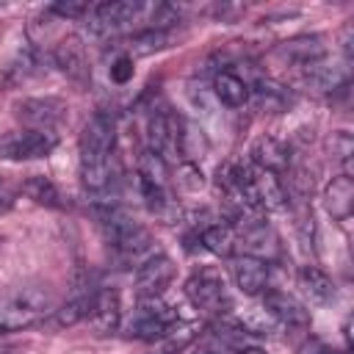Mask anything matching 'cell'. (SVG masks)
Returning <instances> with one entry per match:
<instances>
[{
  "mask_svg": "<svg viewBox=\"0 0 354 354\" xmlns=\"http://www.w3.org/2000/svg\"><path fill=\"white\" fill-rule=\"evenodd\" d=\"M116 119L108 111H97L80 133V180L88 191H102L113 174Z\"/></svg>",
  "mask_w": 354,
  "mask_h": 354,
  "instance_id": "1",
  "label": "cell"
},
{
  "mask_svg": "<svg viewBox=\"0 0 354 354\" xmlns=\"http://www.w3.org/2000/svg\"><path fill=\"white\" fill-rule=\"evenodd\" d=\"M53 313V293L47 285H22L0 299V335L28 329Z\"/></svg>",
  "mask_w": 354,
  "mask_h": 354,
  "instance_id": "2",
  "label": "cell"
},
{
  "mask_svg": "<svg viewBox=\"0 0 354 354\" xmlns=\"http://www.w3.org/2000/svg\"><path fill=\"white\" fill-rule=\"evenodd\" d=\"M100 227H102V235L105 241L124 257V260H147L152 254V238L149 232L122 207H102L100 213Z\"/></svg>",
  "mask_w": 354,
  "mask_h": 354,
  "instance_id": "3",
  "label": "cell"
},
{
  "mask_svg": "<svg viewBox=\"0 0 354 354\" xmlns=\"http://www.w3.org/2000/svg\"><path fill=\"white\" fill-rule=\"evenodd\" d=\"M185 296L191 299V304L202 313H213V315H224L232 301L224 285V277L216 268H199L188 277L185 282Z\"/></svg>",
  "mask_w": 354,
  "mask_h": 354,
  "instance_id": "4",
  "label": "cell"
},
{
  "mask_svg": "<svg viewBox=\"0 0 354 354\" xmlns=\"http://www.w3.org/2000/svg\"><path fill=\"white\" fill-rule=\"evenodd\" d=\"M174 321H180V318H177V310H174L169 301H163L160 296H144V299L138 301V310L133 313V318H130V324H127V335L136 337V340L152 343V340H158Z\"/></svg>",
  "mask_w": 354,
  "mask_h": 354,
  "instance_id": "5",
  "label": "cell"
},
{
  "mask_svg": "<svg viewBox=\"0 0 354 354\" xmlns=\"http://www.w3.org/2000/svg\"><path fill=\"white\" fill-rule=\"evenodd\" d=\"M149 6L136 3V0H113V3H100L97 8H91V22H88V33L97 39H108L116 36L119 30H124L127 25H133L141 14H147Z\"/></svg>",
  "mask_w": 354,
  "mask_h": 354,
  "instance_id": "6",
  "label": "cell"
},
{
  "mask_svg": "<svg viewBox=\"0 0 354 354\" xmlns=\"http://www.w3.org/2000/svg\"><path fill=\"white\" fill-rule=\"evenodd\" d=\"M58 147V136L53 130H25L0 141V158L6 160H39L47 158Z\"/></svg>",
  "mask_w": 354,
  "mask_h": 354,
  "instance_id": "7",
  "label": "cell"
},
{
  "mask_svg": "<svg viewBox=\"0 0 354 354\" xmlns=\"http://www.w3.org/2000/svg\"><path fill=\"white\" fill-rule=\"evenodd\" d=\"M17 119L28 130H53L66 119V102L58 97H30L17 105Z\"/></svg>",
  "mask_w": 354,
  "mask_h": 354,
  "instance_id": "8",
  "label": "cell"
},
{
  "mask_svg": "<svg viewBox=\"0 0 354 354\" xmlns=\"http://www.w3.org/2000/svg\"><path fill=\"white\" fill-rule=\"evenodd\" d=\"M174 274H177V266L169 254H160V252L149 254L136 271V293L141 299L144 296H160L171 285Z\"/></svg>",
  "mask_w": 354,
  "mask_h": 354,
  "instance_id": "9",
  "label": "cell"
},
{
  "mask_svg": "<svg viewBox=\"0 0 354 354\" xmlns=\"http://www.w3.org/2000/svg\"><path fill=\"white\" fill-rule=\"evenodd\" d=\"M249 163L260 171H271V174H282L290 166V149L285 141H279L277 136H260L254 138V144L249 147Z\"/></svg>",
  "mask_w": 354,
  "mask_h": 354,
  "instance_id": "10",
  "label": "cell"
},
{
  "mask_svg": "<svg viewBox=\"0 0 354 354\" xmlns=\"http://www.w3.org/2000/svg\"><path fill=\"white\" fill-rule=\"evenodd\" d=\"M177 122H180V116H174L169 108H152L147 116L149 149H155L160 155L177 152Z\"/></svg>",
  "mask_w": 354,
  "mask_h": 354,
  "instance_id": "11",
  "label": "cell"
},
{
  "mask_svg": "<svg viewBox=\"0 0 354 354\" xmlns=\"http://www.w3.org/2000/svg\"><path fill=\"white\" fill-rule=\"evenodd\" d=\"M232 277L241 293L260 296L268 288V263L254 254H238L232 260Z\"/></svg>",
  "mask_w": 354,
  "mask_h": 354,
  "instance_id": "12",
  "label": "cell"
},
{
  "mask_svg": "<svg viewBox=\"0 0 354 354\" xmlns=\"http://www.w3.org/2000/svg\"><path fill=\"white\" fill-rule=\"evenodd\" d=\"M53 61L55 66L75 83H86L88 80V61H86V50H83V41L77 36H66L55 53H53Z\"/></svg>",
  "mask_w": 354,
  "mask_h": 354,
  "instance_id": "13",
  "label": "cell"
},
{
  "mask_svg": "<svg viewBox=\"0 0 354 354\" xmlns=\"http://www.w3.org/2000/svg\"><path fill=\"white\" fill-rule=\"evenodd\" d=\"M263 310L282 326H307L310 324L304 304L296 301L290 293H282V290H268L263 299Z\"/></svg>",
  "mask_w": 354,
  "mask_h": 354,
  "instance_id": "14",
  "label": "cell"
},
{
  "mask_svg": "<svg viewBox=\"0 0 354 354\" xmlns=\"http://www.w3.org/2000/svg\"><path fill=\"white\" fill-rule=\"evenodd\" d=\"M88 324L100 335H111V332L119 329V324H122V299H119L116 290H111V288L97 290V299H94Z\"/></svg>",
  "mask_w": 354,
  "mask_h": 354,
  "instance_id": "15",
  "label": "cell"
},
{
  "mask_svg": "<svg viewBox=\"0 0 354 354\" xmlns=\"http://www.w3.org/2000/svg\"><path fill=\"white\" fill-rule=\"evenodd\" d=\"M249 100H252L254 108L263 111V113H282V111H288V105L293 102L290 91H288L282 83L271 80V77H257L254 86H249Z\"/></svg>",
  "mask_w": 354,
  "mask_h": 354,
  "instance_id": "16",
  "label": "cell"
},
{
  "mask_svg": "<svg viewBox=\"0 0 354 354\" xmlns=\"http://www.w3.org/2000/svg\"><path fill=\"white\" fill-rule=\"evenodd\" d=\"M277 55L285 58V64H290L296 69H304V66L324 58V44H321L318 36H299V39H290V41L279 44Z\"/></svg>",
  "mask_w": 354,
  "mask_h": 354,
  "instance_id": "17",
  "label": "cell"
},
{
  "mask_svg": "<svg viewBox=\"0 0 354 354\" xmlns=\"http://www.w3.org/2000/svg\"><path fill=\"white\" fill-rule=\"evenodd\" d=\"M199 337V324L194 321H174L158 340H152L149 354H183Z\"/></svg>",
  "mask_w": 354,
  "mask_h": 354,
  "instance_id": "18",
  "label": "cell"
},
{
  "mask_svg": "<svg viewBox=\"0 0 354 354\" xmlns=\"http://www.w3.org/2000/svg\"><path fill=\"white\" fill-rule=\"evenodd\" d=\"M324 205L329 210L332 218L343 221L348 218L351 213V205H354V183H351V174H337L329 180L326 191H324Z\"/></svg>",
  "mask_w": 354,
  "mask_h": 354,
  "instance_id": "19",
  "label": "cell"
},
{
  "mask_svg": "<svg viewBox=\"0 0 354 354\" xmlns=\"http://www.w3.org/2000/svg\"><path fill=\"white\" fill-rule=\"evenodd\" d=\"M299 288L310 299V304H318V307H324V304H329L335 299V282L318 266H304L299 271Z\"/></svg>",
  "mask_w": 354,
  "mask_h": 354,
  "instance_id": "20",
  "label": "cell"
},
{
  "mask_svg": "<svg viewBox=\"0 0 354 354\" xmlns=\"http://www.w3.org/2000/svg\"><path fill=\"white\" fill-rule=\"evenodd\" d=\"M213 94L227 108H243L249 102V83L243 77H238L235 72L221 69L213 77Z\"/></svg>",
  "mask_w": 354,
  "mask_h": 354,
  "instance_id": "21",
  "label": "cell"
},
{
  "mask_svg": "<svg viewBox=\"0 0 354 354\" xmlns=\"http://www.w3.org/2000/svg\"><path fill=\"white\" fill-rule=\"evenodd\" d=\"M301 80L315 91H335L346 86V69L337 64H326V58L301 69Z\"/></svg>",
  "mask_w": 354,
  "mask_h": 354,
  "instance_id": "22",
  "label": "cell"
},
{
  "mask_svg": "<svg viewBox=\"0 0 354 354\" xmlns=\"http://www.w3.org/2000/svg\"><path fill=\"white\" fill-rule=\"evenodd\" d=\"M171 41H174V33L169 30V28H147V30H138V33H133L130 39H127V53L124 55H136V58H141V55H152V53H160V50H166V47H171Z\"/></svg>",
  "mask_w": 354,
  "mask_h": 354,
  "instance_id": "23",
  "label": "cell"
},
{
  "mask_svg": "<svg viewBox=\"0 0 354 354\" xmlns=\"http://www.w3.org/2000/svg\"><path fill=\"white\" fill-rule=\"evenodd\" d=\"M254 196L263 210H282L288 205V194H285V185L279 183V174L260 171V169H254Z\"/></svg>",
  "mask_w": 354,
  "mask_h": 354,
  "instance_id": "24",
  "label": "cell"
},
{
  "mask_svg": "<svg viewBox=\"0 0 354 354\" xmlns=\"http://www.w3.org/2000/svg\"><path fill=\"white\" fill-rule=\"evenodd\" d=\"M39 69H41L39 50H36V47H22V50L14 55V61H11L8 66H3V80L11 83V86H17V83H25V80H30L33 75H39Z\"/></svg>",
  "mask_w": 354,
  "mask_h": 354,
  "instance_id": "25",
  "label": "cell"
},
{
  "mask_svg": "<svg viewBox=\"0 0 354 354\" xmlns=\"http://www.w3.org/2000/svg\"><path fill=\"white\" fill-rule=\"evenodd\" d=\"M235 243H238V232L232 224H210L202 230V246L207 252H213L216 257H232L235 254Z\"/></svg>",
  "mask_w": 354,
  "mask_h": 354,
  "instance_id": "26",
  "label": "cell"
},
{
  "mask_svg": "<svg viewBox=\"0 0 354 354\" xmlns=\"http://www.w3.org/2000/svg\"><path fill=\"white\" fill-rule=\"evenodd\" d=\"M138 183H149V185H158V188L169 185V163L160 152L147 147L138 155Z\"/></svg>",
  "mask_w": 354,
  "mask_h": 354,
  "instance_id": "27",
  "label": "cell"
},
{
  "mask_svg": "<svg viewBox=\"0 0 354 354\" xmlns=\"http://www.w3.org/2000/svg\"><path fill=\"white\" fill-rule=\"evenodd\" d=\"M94 299H97V290H86V293L72 296L64 307L53 310V313H55V324H58V326H75V324L86 321V318L91 315Z\"/></svg>",
  "mask_w": 354,
  "mask_h": 354,
  "instance_id": "28",
  "label": "cell"
},
{
  "mask_svg": "<svg viewBox=\"0 0 354 354\" xmlns=\"http://www.w3.org/2000/svg\"><path fill=\"white\" fill-rule=\"evenodd\" d=\"M22 191L28 199H33L36 205H47V207H58L61 205V194L55 188V183L44 174H33L22 183Z\"/></svg>",
  "mask_w": 354,
  "mask_h": 354,
  "instance_id": "29",
  "label": "cell"
},
{
  "mask_svg": "<svg viewBox=\"0 0 354 354\" xmlns=\"http://www.w3.org/2000/svg\"><path fill=\"white\" fill-rule=\"evenodd\" d=\"M351 152H354V141L346 130H337L332 133V158L343 166V174L351 171Z\"/></svg>",
  "mask_w": 354,
  "mask_h": 354,
  "instance_id": "30",
  "label": "cell"
},
{
  "mask_svg": "<svg viewBox=\"0 0 354 354\" xmlns=\"http://www.w3.org/2000/svg\"><path fill=\"white\" fill-rule=\"evenodd\" d=\"M91 8H88V3H83V0H58V3H53L50 6V14H55V17H61V19H80V17H86Z\"/></svg>",
  "mask_w": 354,
  "mask_h": 354,
  "instance_id": "31",
  "label": "cell"
},
{
  "mask_svg": "<svg viewBox=\"0 0 354 354\" xmlns=\"http://www.w3.org/2000/svg\"><path fill=\"white\" fill-rule=\"evenodd\" d=\"M177 183H180L185 191H199V188L205 185L202 171H199V166H196L194 160H183V163H180V169H177Z\"/></svg>",
  "mask_w": 354,
  "mask_h": 354,
  "instance_id": "32",
  "label": "cell"
},
{
  "mask_svg": "<svg viewBox=\"0 0 354 354\" xmlns=\"http://www.w3.org/2000/svg\"><path fill=\"white\" fill-rule=\"evenodd\" d=\"M133 75H136L133 58L122 53V55H119V58L111 64V80H113V83H119V86H124L127 80H133Z\"/></svg>",
  "mask_w": 354,
  "mask_h": 354,
  "instance_id": "33",
  "label": "cell"
},
{
  "mask_svg": "<svg viewBox=\"0 0 354 354\" xmlns=\"http://www.w3.org/2000/svg\"><path fill=\"white\" fill-rule=\"evenodd\" d=\"M243 11V6H232V3H221V6H213V14H216V19H221V22H227V19H232L235 14H241Z\"/></svg>",
  "mask_w": 354,
  "mask_h": 354,
  "instance_id": "34",
  "label": "cell"
},
{
  "mask_svg": "<svg viewBox=\"0 0 354 354\" xmlns=\"http://www.w3.org/2000/svg\"><path fill=\"white\" fill-rule=\"evenodd\" d=\"M301 354H337V351H332L329 346H324L318 340H310L307 346H301Z\"/></svg>",
  "mask_w": 354,
  "mask_h": 354,
  "instance_id": "35",
  "label": "cell"
},
{
  "mask_svg": "<svg viewBox=\"0 0 354 354\" xmlns=\"http://www.w3.org/2000/svg\"><path fill=\"white\" fill-rule=\"evenodd\" d=\"M8 205H11V191H8V188H6V183L0 180V210H6Z\"/></svg>",
  "mask_w": 354,
  "mask_h": 354,
  "instance_id": "36",
  "label": "cell"
},
{
  "mask_svg": "<svg viewBox=\"0 0 354 354\" xmlns=\"http://www.w3.org/2000/svg\"><path fill=\"white\" fill-rule=\"evenodd\" d=\"M235 354H266L263 348H254V346H249V348H238Z\"/></svg>",
  "mask_w": 354,
  "mask_h": 354,
  "instance_id": "37",
  "label": "cell"
},
{
  "mask_svg": "<svg viewBox=\"0 0 354 354\" xmlns=\"http://www.w3.org/2000/svg\"><path fill=\"white\" fill-rule=\"evenodd\" d=\"M194 354H216V351H213V348H196Z\"/></svg>",
  "mask_w": 354,
  "mask_h": 354,
  "instance_id": "38",
  "label": "cell"
}]
</instances>
